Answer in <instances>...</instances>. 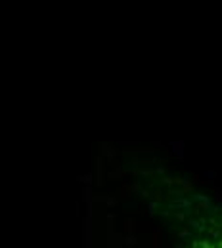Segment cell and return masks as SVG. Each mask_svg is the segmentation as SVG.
Returning <instances> with one entry per match:
<instances>
[{
    "label": "cell",
    "instance_id": "cell-1",
    "mask_svg": "<svg viewBox=\"0 0 222 248\" xmlns=\"http://www.w3.org/2000/svg\"><path fill=\"white\" fill-rule=\"evenodd\" d=\"M209 235H211V237H214V239H218V237H220V231H218V227L214 225L213 229H209Z\"/></svg>",
    "mask_w": 222,
    "mask_h": 248
},
{
    "label": "cell",
    "instance_id": "cell-4",
    "mask_svg": "<svg viewBox=\"0 0 222 248\" xmlns=\"http://www.w3.org/2000/svg\"><path fill=\"white\" fill-rule=\"evenodd\" d=\"M218 246L222 248V237H218Z\"/></svg>",
    "mask_w": 222,
    "mask_h": 248
},
{
    "label": "cell",
    "instance_id": "cell-2",
    "mask_svg": "<svg viewBox=\"0 0 222 248\" xmlns=\"http://www.w3.org/2000/svg\"><path fill=\"white\" fill-rule=\"evenodd\" d=\"M180 239H186V237H190V231L188 229H184V231H180V235H178Z\"/></svg>",
    "mask_w": 222,
    "mask_h": 248
},
{
    "label": "cell",
    "instance_id": "cell-3",
    "mask_svg": "<svg viewBox=\"0 0 222 248\" xmlns=\"http://www.w3.org/2000/svg\"><path fill=\"white\" fill-rule=\"evenodd\" d=\"M199 246H203V248H211V243H209V240H203V243H199Z\"/></svg>",
    "mask_w": 222,
    "mask_h": 248
}]
</instances>
